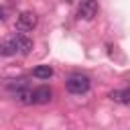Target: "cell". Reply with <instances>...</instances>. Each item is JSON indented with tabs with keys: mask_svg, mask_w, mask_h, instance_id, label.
Wrapping results in <instances>:
<instances>
[{
	"mask_svg": "<svg viewBox=\"0 0 130 130\" xmlns=\"http://www.w3.org/2000/svg\"><path fill=\"white\" fill-rule=\"evenodd\" d=\"M89 77L87 75H83V73H73V75H69L67 77V81H65V87H67V91L69 93H75V95H81V93H85L87 89H89Z\"/></svg>",
	"mask_w": 130,
	"mask_h": 130,
	"instance_id": "cell-1",
	"label": "cell"
},
{
	"mask_svg": "<svg viewBox=\"0 0 130 130\" xmlns=\"http://www.w3.org/2000/svg\"><path fill=\"white\" fill-rule=\"evenodd\" d=\"M37 22H39V16L35 12H30V10H24V12H20L16 16V30H20V32L32 30L37 26Z\"/></svg>",
	"mask_w": 130,
	"mask_h": 130,
	"instance_id": "cell-2",
	"label": "cell"
},
{
	"mask_svg": "<svg viewBox=\"0 0 130 130\" xmlns=\"http://www.w3.org/2000/svg\"><path fill=\"white\" fill-rule=\"evenodd\" d=\"M98 14V0H81L77 6V16L83 20H91Z\"/></svg>",
	"mask_w": 130,
	"mask_h": 130,
	"instance_id": "cell-3",
	"label": "cell"
},
{
	"mask_svg": "<svg viewBox=\"0 0 130 130\" xmlns=\"http://www.w3.org/2000/svg\"><path fill=\"white\" fill-rule=\"evenodd\" d=\"M14 37V41H16V47H18V53L20 55H28L30 51H32V39L30 37H26L24 32H14L12 35Z\"/></svg>",
	"mask_w": 130,
	"mask_h": 130,
	"instance_id": "cell-4",
	"label": "cell"
},
{
	"mask_svg": "<svg viewBox=\"0 0 130 130\" xmlns=\"http://www.w3.org/2000/svg\"><path fill=\"white\" fill-rule=\"evenodd\" d=\"M53 98V91L49 85H41L37 89H32V104H49Z\"/></svg>",
	"mask_w": 130,
	"mask_h": 130,
	"instance_id": "cell-5",
	"label": "cell"
},
{
	"mask_svg": "<svg viewBox=\"0 0 130 130\" xmlns=\"http://www.w3.org/2000/svg\"><path fill=\"white\" fill-rule=\"evenodd\" d=\"M16 53H18V47H16L14 37H8L0 43V55L2 57H10V55H16Z\"/></svg>",
	"mask_w": 130,
	"mask_h": 130,
	"instance_id": "cell-6",
	"label": "cell"
},
{
	"mask_svg": "<svg viewBox=\"0 0 130 130\" xmlns=\"http://www.w3.org/2000/svg\"><path fill=\"white\" fill-rule=\"evenodd\" d=\"M14 98H16V102L22 104V106H32V89H30L28 85L22 87V89H18V91H14Z\"/></svg>",
	"mask_w": 130,
	"mask_h": 130,
	"instance_id": "cell-7",
	"label": "cell"
},
{
	"mask_svg": "<svg viewBox=\"0 0 130 130\" xmlns=\"http://www.w3.org/2000/svg\"><path fill=\"white\" fill-rule=\"evenodd\" d=\"M110 98L114 102H120V104H130V89L124 87V89H114L110 93Z\"/></svg>",
	"mask_w": 130,
	"mask_h": 130,
	"instance_id": "cell-8",
	"label": "cell"
},
{
	"mask_svg": "<svg viewBox=\"0 0 130 130\" xmlns=\"http://www.w3.org/2000/svg\"><path fill=\"white\" fill-rule=\"evenodd\" d=\"M51 75H53V67H49V65H39L32 69V77H37V79H49Z\"/></svg>",
	"mask_w": 130,
	"mask_h": 130,
	"instance_id": "cell-9",
	"label": "cell"
},
{
	"mask_svg": "<svg viewBox=\"0 0 130 130\" xmlns=\"http://www.w3.org/2000/svg\"><path fill=\"white\" fill-rule=\"evenodd\" d=\"M26 85H28L26 79H8V81H6V89L12 91V93L18 91V89H22V87H26Z\"/></svg>",
	"mask_w": 130,
	"mask_h": 130,
	"instance_id": "cell-10",
	"label": "cell"
},
{
	"mask_svg": "<svg viewBox=\"0 0 130 130\" xmlns=\"http://www.w3.org/2000/svg\"><path fill=\"white\" fill-rule=\"evenodd\" d=\"M4 18H6V8L0 6V20H4Z\"/></svg>",
	"mask_w": 130,
	"mask_h": 130,
	"instance_id": "cell-11",
	"label": "cell"
},
{
	"mask_svg": "<svg viewBox=\"0 0 130 130\" xmlns=\"http://www.w3.org/2000/svg\"><path fill=\"white\" fill-rule=\"evenodd\" d=\"M65 2H71V0H65Z\"/></svg>",
	"mask_w": 130,
	"mask_h": 130,
	"instance_id": "cell-12",
	"label": "cell"
}]
</instances>
